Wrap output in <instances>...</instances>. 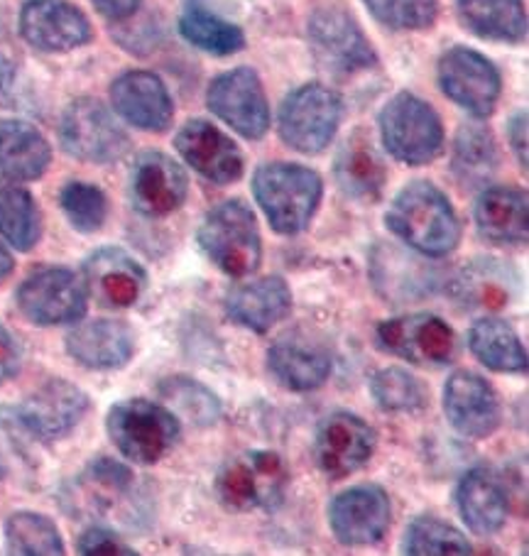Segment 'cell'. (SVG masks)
<instances>
[{"mask_svg":"<svg viewBox=\"0 0 529 556\" xmlns=\"http://www.w3.org/2000/svg\"><path fill=\"white\" fill-rule=\"evenodd\" d=\"M390 231L427 257H444L461 243V220L444 191L427 179L398 191L385 214Z\"/></svg>","mask_w":529,"mask_h":556,"instance_id":"6da1fadb","label":"cell"},{"mask_svg":"<svg viewBox=\"0 0 529 556\" xmlns=\"http://www.w3.org/2000/svg\"><path fill=\"white\" fill-rule=\"evenodd\" d=\"M322 177L292 162H267L253 175V194L277 233H302L319 208Z\"/></svg>","mask_w":529,"mask_h":556,"instance_id":"7a4b0ae2","label":"cell"},{"mask_svg":"<svg viewBox=\"0 0 529 556\" xmlns=\"http://www.w3.org/2000/svg\"><path fill=\"white\" fill-rule=\"evenodd\" d=\"M113 446L133 464L152 466L165 458L181 437V421L160 402L133 397L113 405L105 419Z\"/></svg>","mask_w":529,"mask_h":556,"instance_id":"3957f363","label":"cell"},{"mask_svg":"<svg viewBox=\"0 0 529 556\" xmlns=\"http://www.w3.org/2000/svg\"><path fill=\"white\" fill-rule=\"evenodd\" d=\"M201 251L230 277L253 275L263 261V241L255 214L238 199L211 208L199 226Z\"/></svg>","mask_w":529,"mask_h":556,"instance_id":"277c9868","label":"cell"},{"mask_svg":"<svg viewBox=\"0 0 529 556\" xmlns=\"http://www.w3.org/2000/svg\"><path fill=\"white\" fill-rule=\"evenodd\" d=\"M378 126L385 150L405 165H429L444 150L439 113L410 91H400L382 105Z\"/></svg>","mask_w":529,"mask_h":556,"instance_id":"5b68a950","label":"cell"},{"mask_svg":"<svg viewBox=\"0 0 529 556\" xmlns=\"http://www.w3.org/2000/svg\"><path fill=\"white\" fill-rule=\"evenodd\" d=\"M287 466L280 454L243 452L221 468L216 478V495L226 510L234 513H273L285 501L287 491Z\"/></svg>","mask_w":529,"mask_h":556,"instance_id":"8992f818","label":"cell"},{"mask_svg":"<svg viewBox=\"0 0 529 556\" xmlns=\"http://www.w3.org/2000/svg\"><path fill=\"white\" fill-rule=\"evenodd\" d=\"M341 116L339 93L324 84H306L280 105V138L302 155H316L336 138Z\"/></svg>","mask_w":529,"mask_h":556,"instance_id":"52a82bcc","label":"cell"},{"mask_svg":"<svg viewBox=\"0 0 529 556\" xmlns=\"http://www.w3.org/2000/svg\"><path fill=\"white\" fill-rule=\"evenodd\" d=\"M60 138L72 157L93 162V165H111L123 160L130 150L128 132L96 99H79L64 111Z\"/></svg>","mask_w":529,"mask_h":556,"instance_id":"ba28073f","label":"cell"},{"mask_svg":"<svg viewBox=\"0 0 529 556\" xmlns=\"http://www.w3.org/2000/svg\"><path fill=\"white\" fill-rule=\"evenodd\" d=\"M17 309L37 326H62L79 321L89 306V292L81 277L64 267H42L17 287Z\"/></svg>","mask_w":529,"mask_h":556,"instance_id":"9c48e42d","label":"cell"},{"mask_svg":"<svg viewBox=\"0 0 529 556\" xmlns=\"http://www.w3.org/2000/svg\"><path fill=\"white\" fill-rule=\"evenodd\" d=\"M206 105L216 118L248 140H260L270 128V105L263 81L250 66L216 76L206 91Z\"/></svg>","mask_w":529,"mask_h":556,"instance_id":"30bf717a","label":"cell"},{"mask_svg":"<svg viewBox=\"0 0 529 556\" xmlns=\"http://www.w3.org/2000/svg\"><path fill=\"white\" fill-rule=\"evenodd\" d=\"M133 493H136V478L128 466L113 458H96L64 493V501L66 510L76 517L125 522L121 510H128L133 505Z\"/></svg>","mask_w":529,"mask_h":556,"instance_id":"8fae6325","label":"cell"},{"mask_svg":"<svg viewBox=\"0 0 529 556\" xmlns=\"http://www.w3.org/2000/svg\"><path fill=\"white\" fill-rule=\"evenodd\" d=\"M310 40L316 60L336 74L363 72L378 62L355 17L336 3H324L312 13Z\"/></svg>","mask_w":529,"mask_h":556,"instance_id":"7c38bea8","label":"cell"},{"mask_svg":"<svg viewBox=\"0 0 529 556\" xmlns=\"http://www.w3.org/2000/svg\"><path fill=\"white\" fill-rule=\"evenodd\" d=\"M439 86L451 101L466 109L470 116L488 118L495 111L503 79L497 66L468 47H451L439 60Z\"/></svg>","mask_w":529,"mask_h":556,"instance_id":"4fadbf2b","label":"cell"},{"mask_svg":"<svg viewBox=\"0 0 529 556\" xmlns=\"http://www.w3.org/2000/svg\"><path fill=\"white\" fill-rule=\"evenodd\" d=\"M378 343L415 366H446L456 358L458 339L451 326L434 314L394 316L378 326Z\"/></svg>","mask_w":529,"mask_h":556,"instance_id":"5bb4252c","label":"cell"},{"mask_svg":"<svg viewBox=\"0 0 529 556\" xmlns=\"http://www.w3.org/2000/svg\"><path fill=\"white\" fill-rule=\"evenodd\" d=\"M89 407L91 402L81 388L70 380L52 378L25 397L23 405L15 409V417L27 437L50 444L72 434Z\"/></svg>","mask_w":529,"mask_h":556,"instance_id":"9a60e30c","label":"cell"},{"mask_svg":"<svg viewBox=\"0 0 529 556\" xmlns=\"http://www.w3.org/2000/svg\"><path fill=\"white\" fill-rule=\"evenodd\" d=\"M392 522V503L385 488L363 483L339 493L329 505V525L343 546H373L385 540Z\"/></svg>","mask_w":529,"mask_h":556,"instance_id":"2e32d148","label":"cell"},{"mask_svg":"<svg viewBox=\"0 0 529 556\" xmlns=\"http://www.w3.org/2000/svg\"><path fill=\"white\" fill-rule=\"evenodd\" d=\"M378 444L375 429L353 412H331L316 429L314 456L322 473L341 481L370 462Z\"/></svg>","mask_w":529,"mask_h":556,"instance_id":"e0dca14e","label":"cell"},{"mask_svg":"<svg viewBox=\"0 0 529 556\" xmlns=\"http://www.w3.org/2000/svg\"><path fill=\"white\" fill-rule=\"evenodd\" d=\"M128 191L138 214L162 218L175 214L187 201L189 177L177 160L165 152L148 150L133 162Z\"/></svg>","mask_w":529,"mask_h":556,"instance_id":"ac0fdd59","label":"cell"},{"mask_svg":"<svg viewBox=\"0 0 529 556\" xmlns=\"http://www.w3.org/2000/svg\"><path fill=\"white\" fill-rule=\"evenodd\" d=\"M21 35L40 52H72L89 45L93 30L89 17L70 0H27L21 11Z\"/></svg>","mask_w":529,"mask_h":556,"instance_id":"d6986e66","label":"cell"},{"mask_svg":"<svg viewBox=\"0 0 529 556\" xmlns=\"http://www.w3.org/2000/svg\"><path fill=\"white\" fill-rule=\"evenodd\" d=\"M84 285L101 306L128 309L146 292L148 273L121 248H99L84 261Z\"/></svg>","mask_w":529,"mask_h":556,"instance_id":"ffe728a7","label":"cell"},{"mask_svg":"<svg viewBox=\"0 0 529 556\" xmlns=\"http://www.w3.org/2000/svg\"><path fill=\"white\" fill-rule=\"evenodd\" d=\"M444 412L451 427L468 439H488L503 421L497 392L470 370H456L446 380Z\"/></svg>","mask_w":529,"mask_h":556,"instance_id":"44dd1931","label":"cell"},{"mask_svg":"<svg viewBox=\"0 0 529 556\" xmlns=\"http://www.w3.org/2000/svg\"><path fill=\"white\" fill-rule=\"evenodd\" d=\"M175 146L187 165L214 185H234L243 177V155L236 142L226 132H221L214 123L201 118L189 121L177 132Z\"/></svg>","mask_w":529,"mask_h":556,"instance_id":"7402d4cb","label":"cell"},{"mask_svg":"<svg viewBox=\"0 0 529 556\" xmlns=\"http://www.w3.org/2000/svg\"><path fill=\"white\" fill-rule=\"evenodd\" d=\"M111 103L123 121L150 132L169 128L175 105L165 81L152 72H125L111 86Z\"/></svg>","mask_w":529,"mask_h":556,"instance_id":"603a6c76","label":"cell"},{"mask_svg":"<svg viewBox=\"0 0 529 556\" xmlns=\"http://www.w3.org/2000/svg\"><path fill=\"white\" fill-rule=\"evenodd\" d=\"M66 353L89 370H118L136 353V333L118 319L84 321L66 333Z\"/></svg>","mask_w":529,"mask_h":556,"instance_id":"cb8c5ba5","label":"cell"},{"mask_svg":"<svg viewBox=\"0 0 529 556\" xmlns=\"http://www.w3.org/2000/svg\"><path fill=\"white\" fill-rule=\"evenodd\" d=\"M267 368L282 388L294 392L319 390L331 376V356L322 343L290 331L267 351Z\"/></svg>","mask_w":529,"mask_h":556,"instance_id":"d4e9b609","label":"cell"},{"mask_svg":"<svg viewBox=\"0 0 529 556\" xmlns=\"http://www.w3.org/2000/svg\"><path fill=\"white\" fill-rule=\"evenodd\" d=\"M226 312L243 329L267 333L292 312L290 285L277 275L236 285L226 294Z\"/></svg>","mask_w":529,"mask_h":556,"instance_id":"484cf974","label":"cell"},{"mask_svg":"<svg viewBox=\"0 0 529 556\" xmlns=\"http://www.w3.org/2000/svg\"><path fill=\"white\" fill-rule=\"evenodd\" d=\"M458 515L470 532L478 536H490L503 530L509 513V493L488 468H474L461 478L456 491Z\"/></svg>","mask_w":529,"mask_h":556,"instance_id":"4316f807","label":"cell"},{"mask_svg":"<svg viewBox=\"0 0 529 556\" xmlns=\"http://www.w3.org/2000/svg\"><path fill=\"white\" fill-rule=\"evenodd\" d=\"M336 185L353 201H378L388 185L382 155L365 130H355L343 142L333 162Z\"/></svg>","mask_w":529,"mask_h":556,"instance_id":"83f0119b","label":"cell"},{"mask_svg":"<svg viewBox=\"0 0 529 556\" xmlns=\"http://www.w3.org/2000/svg\"><path fill=\"white\" fill-rule=\"evenodd\" d=\"M52 162L50 142L25 121H0V179L35 181Z\"/></svg>","mask_w":529,"mask_h":556,"instance_id":"f1b7e54d","label":"cell"},{"mask_svg":"<svg viewBox=\"0 0 529 556\" xmlns=\"http://www.w3.org/2000/svg\"><path fill=\"white\" fill-rule=\"evenodd\" d=\"M476 226L480 236L497 245L527 241V194L509 187H490L478 197Z\"/></svg>","mask_w":529,"mask_h":556,"instance_id":"f546056e","label":"cell"},{"mask_svg":"<svg viewBox=\"0 0 529 556\" xmlns=\"http://www.w3.org/2000/svg\"><path fill=\"white\" fill-rule=\"evenodd\" d=\"M458 17L470 33L493 42H525V0H456Z\"/></svg>","mask_w":529,"mask_h":556,"instance_id":"4dcf8cb0","label":"cell"},{"mask_svg":"<svg viewBox=\"0 0 529 556\" xmlns=\"http://www.w3.org/2000/svg\"><path fill=\"white\" fill-rule=\"evenodd\" d=\"M179 33L187 42L216 56L236 54L245 47L243 30L216 13L206 0H187L179 15Z\"/></svg>","mask_w":529,"mask_h":556,"instance_id":"1f68e13d","label":"cell"},{"mask_svg":"<svg viewBox=\"0 0 529 556\" xmlns=\"http://www.w3.org/2000/svg\"><path fill=\"white\" fill-rule=\"evenodd\" d=\"M468 349L495 372H527V349L519 341L517 331L503 319L483 316L468 331Z\"/></svg>","mask_w":529,"mask_h":556,"instance_id":"d6a6232c","label":"cell"},{"mask_svg":"<svg viewBox=\"0 0 529 556\" xmlns=\"http://www.w3.org/2000/svg\"><path fill=\"white\" fill-rule=\"evenodd\" d=\"M0 236L23 253L40 243V208L25 189L0 187Z\"/></svg>","mask_w":529,"mask_h":556,"instance_id":"836d02e7","label":"cell"},{"mask_svg":"<svg viewBox=\"0 0 529 556\" xmlns=\"http://www.w3.org/2000/svg\"><path fill=\"white\" fill-rule=\"evenodd\" d=\"M402 552L410 556H461L474 554V544L454 525L434 515H419L407 525Z\"/></svg>","mask_w":529,"mask_h":556,"instance_id":"e575fe53","label":"cell"},{"mask_svg":"<svg viewBox=\"0 0 529 556\" xmlns=\"http://www.w3.org/2000/svg\"><path fill=\"white\" fill-rule=\"evenodd\" d=\"M5 546L11 554L23 556H60L64 554L62 534L56 525L40 513H15L5 522Z\"/></svg>","mask_w":529,"mask_h":556,"instance_id":"d590c367","label":"cell"},{"mask_svg":"<svg viewBox=\"0 0 529 556\" xmlns=\"http://www.w3.org/2000/svg\"><path fill=\"white\" fill-rule=\"evenodd\" d=\"M160 397L177 417H185L194 427H211L221 417V402L206 386L187 376H172L160 382Z\"/></svg>","mask_w":529,"mask_h":556,"instance_id":"8d00e7d4","label":"cell"},{"mask_svg":"<svg viewBox=\"0 0 529 556\" xmlns=\"http://www.w3.org/2000/svg\"><path fill=\"white\" fill-rule=\"evenodd\" d=\"M370 395L378 407L394 415H415L427 407V386L405 368H382L370 378Z\"/></svg>","mask_w":529,"mask_h":556,"instance_id":"74e56055","label":"cell"},{"mask_svg":"<svg viewBox=\"0 0 529 556\" xmlns=\"http://www.w3.org/2000/svg\"><path fill=\"white\" fill-rule=\"evenodd\" d=\"M497 165L495 140L483 123H466L458 128L456 152H454V169L461 181L468 185H480L486 181Z\"/></svg>","mask_w":529,"mask_h":556,"instance_id":"f35d334b","label":"cell"},{"mask_svg":"<svg viewBox=\"0 0 529 556\" xmlns=\"http://www.w3.org/2000/svg\"><path fill=\"white\" fill-rule=\"evenodd\" d=\"M60 206L64 216L79 233H96L109 216L105 194L86 181H66L60 191Z\"/></svg>","mask_w":529,"mask_h":556,"instance_id":"ab89813d","label":"cell"},{"mask_svg":"<svg viewBox=\"0 0 529 556\" xmlns=\"http://www.w3.org/2000/svg\"><path fill=\"white\" fill-rule=\"evenodd\" d=\"M370 15L392 30H425L439 15V0H365Z\"/></svg>","mask_w":529,"mask_h":556,"instance_id":"60d3db41","label":"cell"},{"mask_svg":"<svg viewBox=\"0 0 529 556\" xmlns=\"http://www.w3.org/2000/svg\"><path fill=\"white\" fill-rule=\"evenodd\" d=\"M76 549H79V554H86V556L138 554L130 544H125L123 536L118 532H113L111 527H89V530H86L79 536V542H76Z\"/></svg>","mask_w":529,"mask_h":556,"instance_id":"b9f144b4","label":"cell"},{"mask_svg":"<svg viewBox=\"0 0 529 556\" xmlns=\"http://www.w3.org/2000/svg\"><path fill=\"white\" fill-rule=\"evenodd\" d=\"M23 368V346L11 331L0 324V382L13 380Z\"/></svg>","mask_w":529,"mask_h":556,"instance_id":"7bdbcfd3","label":"cell"},{"mask_svg":"<svg viewBox=\"0 0 529 556\" xmlns=\"http://www.w3.org/2000/svg\"><path fill=\"white\" fill-rule=\"evenodd\" d=\"M507 138L515 157L522 169H527V111H517L507 123Z\"/></svg>","mask_w":529,"mask_h":556,"instance_id":"ee69618b","label":"cell"},{"mask_svg":"<svg viewBox=\"0 0 529 556\" xmlns=\"http://www.w3.org/2000/svg\"><path fill=\"white\" fill-rule=\"evenodd\" d=\"M96 11L109 17V21H125L138 11L142 0H91Z\"/></svg>","mask_w":529,"mask_h":556,"instance_id":"f6af8a7d","label":"cell"},{"mask_svg":"<svg viewBox=\"0 0 529 556\" xmlns=\"http://www.w3.org/2000/svg\"><path fill=\"white\" fill-rule=\"evenodd\" d=\"M13 270H15L13 255H11V251H8L3 243H0V285H3L8 277L13 275Z\"/></svg>","mask_w":529,"mask_h":556,"instance_id":"bcb514c9","label":"cell"}]
</instances>
